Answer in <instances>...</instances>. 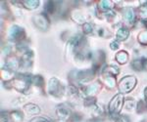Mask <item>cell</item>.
Masks as SVG:
<instances>
[{"instance_id":"cell-31","label":"cell","mask_w":147,"mask_h":122,"mask_svg":"<svg viewBox=\"0 0 147 122\" xmlns=\"http://www.w3.org/2000/svg\"><path fill=\"white\" fill-rule=\"evenodd\" d=\"M30 122H51V121L44 118V117H34V118H32L30 120Z\"/></svg>"},{"instance_id":"cell-14","label":"cell","mask_w":147,"mask_h":122,"mask_svg":"<svg viewBox=\"0 0 147 122\" xmlns=\"http://www.w3.org/2000/svg\"><path fill=\"white\" fill-rule=\"evenodd\" d=\"M1 78L4 81H12L15 78V73L11 69H7V67H5V69L3 67L1 69Z\"/></svg>"},{"instance_id":"cell-26","label":"cell","mask_w":147,"mask_h":122,"mask_svg":"<svg viewBox=\"0 0 147 122\" xmlns=\"http://www.w3.org/2000/svg\"><path fill=\"white\" fill-rule=\"evenodd\" d=\"M32 83H34L36 86H38V87H41V86L43 85V83H44L43 78H42L40 75L32 76Z\"/></svg>"},{"instance_id":"cell-10","label":"cell","mask_w":147,"mask_h":122,"mask_svg":"<svg viewBox=\"0 0 147 122\" xmlns=\"http://www.w3.org/2000/svg\"><path fill=\"white\" fill-rule=\"evenodd\" d=\"M124 19L125 23H129V25H134L136 23V12L131 8H127L124 11Z\"/></svg>"},{"instance_id":"cell-23","label":"cell","mask_w":147,"mask_h":122,"mask_svg":"<svg viewBox=\"0 0 147 122\" xmlns=\"http://www.w3.org/2000/svg\"><path fill=\"white\" fill-rule=\"evenodd\" d=\"M139 16L142 20L147 19V1H144L139 7Z\"/></svg>"},{"instance_id":"cell-9","label":"cell","mask_w":147,"mask_h":122,"mask_svg":"<svg viewBox=\"0 0 147 122\" xmlns=\"http://www.w3.org/2000/svg\"><path fill=\"white\" fill-rule=\"evenodd\" d=\"M100 88H101L100 81H95L93 84H91V85H89L88 87L84 89V93L87 97H94L99 92Z\"/></svg>"},{"instance_id":"cell-3","label":"cell","mask_w":147,"mask_h":122,"mask_svg":"<svg viewBox=\"0 0 147 122\" xmlns=\"http://www.w3.org/2000/svg\"><path fill=\"white\" fill-rule=\"evenodd\" d=\"M32 83V76L24 75L21 78H14L11 81V85L16 90L20 91L22 93H26L30 88V85Z\"/></svg>"},{"instance_id":"cell-4","label":"cell","mask_w":147,"mask_h":122,"mask_svg":"<svg viewBox=\"0 0 147 122\" xmlns=\"http://www.w3.org/2000/svg\"><path fill=\"white\" fill-rule=\"evenodd\" d=\"M48 92L54 97H61L64 94V86L57 78H51L48 81Z\"/></svg>"},{"instance_id":"cell-17","label":"cell","mask_w":147,"mask_h":122,"mask_svg":"<svg viewBox=\"0 0 147 122\" xmlns=\"http://www.w3.org/2000/svg\"><path fill=\"white\" fill-rule=\"evenodd\" d=\"M120 69H118L116 65H105V67L103 69V72L106 74H110V75L116 76L119 74Z\"/></svg>"},{"instance_id":"cell-29","label":"cell","mask_w":147,"mask_h":122,"mask_svg":"<svg viewBox=\"0 0 147 122\" xmlns=\"http://www.w3.org/2000/svg\"><path fill=\"white\" fill-rule=\"evenodd\" d=\"M146 109H147V105L142 101H139L138 104H137V111H138V112H143Z\"/></svg>"},{"instance_id":"cell-18","label":"cell","mask_w":147,"mask_h":122,"mask_svg":"<svg viewBox=\"0 0 147 122\" xmlns=\"http://www.w3.org/2000/svg\"><path fill=\"white\" fill-rule=\"evenodd\" d=\"M129 60V54H127L125 51H120V52L117 53L116 55V61L119 63L120 65H124Z\"/></svg>"},{"instance_id":"cell-11","label":"cell","mask_w":147,"mask_h":122,"mask_svg":"<svg viewBox=\"0 0 147 122\" xmlns=\"http://www.w3.org/2000/svg\"><path fill=\"white\" fill-rule=\"evenodd\" d=\"M21 63L20 61L18 60L17 58L15 57H9L7 58V61H6V67L9 69H11L12 71H15L19 69L20 67Z\"/></svg>"},{"instance_id":"cell-7","label":"cell","mask_w":147,"mask_h":122,"mask_svg":"<svg viewBox=\"0 0 147 122\" xmlns=\"http://www.w3.org/2000/svg\"><path fill=\"white\" fill-rule=\"evenodd\" d=\"M94 74H95V70L93 69L80 70V71H78L77 74H76V79L78 80V83H84V82L92 80Z\"/></svg>"},{"instance_id":"cell-37","label":"cell","mask_w":147,"mask_h":122,"mask_svg":"<svg viewBox=\"0 0 147 122\" xmlns=\"http://www.w3.org/2000/svg\"><path fill=\"white\" fill-rule=\"evenodd\" d=\"M144 96H145V99L147 101V87L145 88V90H144Z\"/></svg>"},{"instance_id":"cell-2","label":"cell","mask_w":147,"mask_h":122,"mask_svg":"<svg viewBox=\"0 0 147 122\" xmlns=\"http://www.w3.org/2000/svg\"><path fill=\"white\" fill-rule=\"evenodd\" d=\"M137 83V80L134 76L132 75H127L123 77L118 83V88H119L121 93H129Z\"/></svg>"},{"instance_id":"cell-25","label":"cell","mask_w":147,"mask_h":122,"mask_svg":"<svg viewBox=\"0 0 147 122\" xmlns=\"http://www.w3.org/2000/svg\"><path fill=\"white\" fill-rule=\"evenodd\" d=\"M10 115L12 117V119H13L15 122H21L23 120V114L21 113L20 111H12Z\"/></svg>"},{"instance_id":"cell-8","label":"cell","mask_w":147,"mask_h":122,"mask_svg":"<svg viewBox=\"0 0 147 122\" xmlns=\"http://www.w3.org/2000/svg\"><path fill=\"white\" fill-rule=\"evenodd\" d=\"M56 114L60 120L67 121L71 119V109L66 105H58L56 107Z\"/></svg>"},{"instance_id":"cell-20","label":"cell","mask_w":147,"mask_h":122,"mask_svg":"<svg viewBox=\"0 0 147 122\" xmlns=\"http://www.w3.org/2000/svg\"><path fill=\"white\" fill-rule=\"evenodd\" d=\"M72 19L75 22L79 23H84V22H85V18L84 16L82 15V13H80V11H74L72 13Z\"/></svg>"},{"instance_id":"cell-27","label":"cell","mask_w":147,"mask_h":122,"mask_svg":"<svg viewBox=\"0 0 147 122\" xmlns=\"http://www.w3.org/2000/svg\"><path fill=\"white\" fill-rule=\"evenodd\" d=\"M138 41L142 45H147V30L141 31L138 34Z\"/></svg>"},{"instance_id":"cell-28","label":"cell","mask_w":147,"mask_h":122,"mask_svg":"<svg viewBox=\"0 0 147 122\" xmlns=\"http://www.w3.org/2000/svg\"><path fill=\"white\" fill-rule=\"evenodd\" d=\"M82 29H84V32L85 34H89L92 32L93 30V25L91 23H85L84 25H82Z\"/></svg>"},{"instance_id":"cell-15","label":"cell","mask_w":147,"mask_h":122,"mask_svg":"<svg viewBox=\"0 0 147 122\" xmlns=\"http://www.w3.org/2000/svg\"><path fill=\"white\" fill-rule=\"evenodd\" d=\"M102 79H103V82L105 83V85L108 86L109 88H114L116 86L115 76L110 75V74L104 73V75L102 76Z\"/></svg>"},{"instance_id":"cell-19","label":"cell","mask_w":147,"mask_h":122,"mask_svg":"<svg viewBox=\"0 0 147 122\" xmlns=\"http://www.w3.org/2000/svg\"><path fill=\"white\" fill-rule=\"evenodd\" d=\"M39 5L38 0H25L23 1V6L28 10H34L36 9Z\"/></svg>"},{"instance_id":"cell-33","label":"cell","mask_w":147,"mask_h":122,"mask_svg":"<svg viewBox=\"0 0 147 122\" xmlns=\"http://www.w3.org/2000/svg\"><path fill=\"white\" fill-rule=\"evenodd\" d=\"M116 122H129V119H127V116L121 115L120 117H117V119H116Z\"/></svg>"},{"instance_id":"cell-32","label":"cell","mask_w":147,"mask_h":122,"mask_svg":"<svg viewBox=\"0 0 147 122\" xmlns=\"http://www.w3.org/2000/svg\"><path fill=\"white\" fill-rule=\"evenodd\" d=\"M105 16L107 18H110V19H112V18H114L116 16V13H115V11L114 10H109V11H107L105 13Z\"/></svg>"},{"instance_id":"cell-24","label":"cell","mask_w":147,"mask_h":122,"mask_svg":"<svg viewBox=\"0 0 147 122\" xmlns=\"http://www.w3.org/2000/svg\"><path fill=\"white\" fill-rule=\"evenodd\" d=\"M55 7H56V2L53 1H47L45 3V10L47 13L52 14L55 11Z\"/></svg>"},{"instance_id":"cell-13","label":"cell","mask_w":147,"mask_h":122,"mask_svg":"<svg viewBox=\"0 0 147 122\" xmlns=\"http://www.w3.org/2000/svg\"><path fill=\"white\" fill-rule=\"evenodd\" d=\"M146 62H147V60L144 58L136 59V60H134V62H132L131 67H132V69L134 70H136V71H140V70L144 69V67H145V65H146Z\"/></svg>"},{"instance_id":"cell-36","label":"cell","mask_w":147,"mask_h":122,"mask_svg":"<svg viewBox=\"0 0 147 122\" xmlns=\"http://www.w3.org/2000/svg\"><path fill=\"white\" fill-rule=\"evenodd\" d=\"M10 52H11V47L9 46V45H7V46L5 47V48L3 49V54H4V55H7V56H8V55H9V53H10Z\"/></svg>"},{"instance_id":"cell-35","label":"cell","mask_w":147,"mask_h":122,"mask_svg":"<svg viewBox=\"0 0 147 122\" xmlns=\"http://www.w3.org/2000/svg\"><path fill=\"white\" fill-rule=\"evenodd\" d=\"M110 47L112 50H117V49L119 48V44H118L117 41H113L112 43L110 44Z\"/></svg>"},{"instance_id":"cell-1","label":"cell","mask_w":147,"mask_h":122,"mask_svg":"<svg viewBox=\"0 0 147 122\" xmlns=\"http://www.w3.org/2000/svg\"><path fill=\"white\" fill-rule=\"evenodd\" d=\"M125 103V97L122 93L117 94L112 98L108 105V111L111 115H117L119 112L122 111Z\"/></svg>"},{"instance_id":"cell-5","label":"cell","mask_w":147,"mask_h":122,"mask_svg":"<svg viewBox=\"0 0 147 122\" xmlns=\"http://www.w3.org/2000/svg\"><path fill=\"white\" fill-rule=\"evenodd\" d=\"M34 25L41 31H46L49 27V21L44 14H39V15H35L32 19Z\"/></svg>"},{"instance_id":"cell-12","label":"cell","mask_w":147,"mask_h":122,"mask_svg":"<svg viewBox=\"0 0 147 122\" xmlns=\"http://www.w3.org/2000/svg\"><path fill=\"white\" fill-rule=\"evenodd\" d=\"M24 111L27 112L28 114L35 115V114H38L40 112V109L38 105H34V104H27L24 107Z\"/></svg>"},{"instance_id":"cell-34","label":"cell","mask_w":147,"mask_h":122,"mask_svg":"<svg viewBox=\"0 0 147 122\" xmlns=\"http://www.w3.org/2000/svg\"><path fill=\"white\" fill-rule=\"evenodd\" d=\"M1 122H8V114L5 111L1 112Z\"/></svg>"},{"instance_id":"cell-22","label":"cell","mask_w":147,"mask_h":122,"mask_svg":"<svg viewBox=\"0 0 147 122\" xmlns=\"http://www.w3.org/2000/svg\"><path fill=\"white\" fill-rule=\"evenodd\" d=\"M110 6H111V1H108V0H102L98 3V8L99 10L102 12H107L110 10Z\"/></svg>"},{"instance_id":"cell-38","label":"cell","mask_w":147,"mask_h":122,"mask_svg":"<svg viewBox=\"0 0 147 122\" xmlns=\"http://www.w3.org/2000/svg\"><path fill=\"white\" fill-rule=\"evenodd\" d=\"M142 23H143V25L147 27V19H146V20H143V21H142Z\"/></svg>"},{"instance_id":"cell-30","label":"cell","mask_w":147,"mask_h":122,"mask_svg":"<svg viewBox=\"0 0 147 122\" xmlns=\"http://www.w3.org/2000/svg\"><path fill=\"white\" fill-rule=\"evenodd\" d=\"M82 121V116L79 113H75L71 116V122H80Z\"/></svg>"},{"instance_id":"cell-21","label":"cell","mask_w":147,"mask_h":122,"mask_svg":"<svg viewBox=\"0 0 147 122\" xmlns=\"http://www.w3.org/2000/svg\"><path fill=\"white\" fill-rule=\"evenodd\" d=\"M136 105H136V101L134 99H131V98H127V99L125 100L124 107H125V109H127V111H132L134 109H136Z\"/></svg>"},{"instance_id":"cell-6","label":"cell","mask_w":147,"mask_h":122,"mask_svg":"<svg viewBox=\"0 0 147 122\" xmlns=\"http://www.w3.org/2000/svg\"><path fill=\"white\" fill-rule=\"evenodd\" d=\"M9 37L13 41L22 42L23 39L25 38V30L17 25H12L9 30Z\"/></svg>"},{"instance_id":"cell-16","label":"cell","mask_w":147,"mask_h":122,"mask_svg":"<svg viewBox=\"0 0 147 122\" xmlns=\"http://www.w3.org/2000/svg\"><path fill=\"white\" fill-rule=\"evenodd\" d=\"M129 31L125 27H121V29L117 31V34H116V38H117L118 41H125V39L129 37Z\"/></svg>"}]
</instances>
